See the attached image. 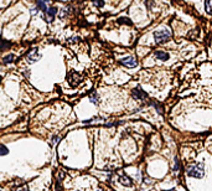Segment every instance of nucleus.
Masks as SVG:
<instances>
[{"mask_svg": "<svg viewBox=\"0 0 212 191\" xmlns=\"http://www.w3.org/2000/svg\"><path fill=\"white\" fill-rule=\"evenodd\" d=\"M36 13H37V9H33V11H31V14H33V15H35Z\"/></svg>", "mask_w": 212, "mask_h": 191, "instance_id": "obj_19", "label": "nucleus"}, {"mask_svg": "<svg viewBox=\"0 0 212 191\" xmlns=\"http://www.w3.org/2000/svg\"><path fill=\"white\" fill-rule=\"evenodd\" d=\"M40 58H41V55L39 53L37 49H34L33 51H30V52L27 53V56H26V60H27L29 63H34V62L39 61Z\"/></svg>", "mask_w": 212, "mask_h": 191, "instance_id": "obj_5", "label": "nucleus"}, {"mask_svg": "<svg viewBox=\"0 0 212 191\" xmlns=\"http://www.w3.org/2000/svg\"><path fill=\"white\" fill-rule=\"evenodd\" d=\"M118 22H119V24H128V25H132V21H130L128 18H120V19L118 20Z\"/></svg>", "mask_w": 212, "mask_h": 191, "instance_id": "obj_16", "label": "nucleus"}, {"mask_svg": "<svg viewBox=\"0 0 212 191\" xmlns=\"http://www.w3.org/2000/svg\"><path fill=\"white\" fill-rule=\"evenodd\" d=\"M15 191H29V187L26 186V185H24V186H19V189L17 190H15Z\"/></svg>", "mask_w": 212, "mask_h": 191, "instance_id": "obj_18", "label": "nucleus"}, {"mask_svg": "<svg viewBox=\"0 0 212 191\" xmlns=\"http://www.w3.org/2000/svg\"><path fill=\"white\" fill-rule=\"evenodd\" d=\"M170 37H171V33L169 30H159V31H155V33H154V39H155L156 44L165 42Z\"/></svg>", "mask_w": 212, "mask_h": 191, "instance_id": "obj_2", "label": "nucleus"}, {"mask_svg": "<svg viewBox=\"0 0 212 191\" xmlns=\"http://www.w3.org/2000/svg\"><path fill=\"white\" fill-rule=\"evenodd\" d=\"M48 4H50V0H37V9L46 13L48 9Z\"/></svg>", "mask_w": 212, "mask_h": 191, "instance_id": "obj_10", "label": "nucleus"}, {"mask_svg": "<svg viewBox=\"0 0 212 191\" xmlns=\"http://www.w3.org/2000/svg\"><path fill=\"white\" fill-rule=\"evenodd\" d=\"M171 191H175V190H171Z\"/></svg>", "mask_w": 212, "mask_h": 191, "instance_id": "obj_22", "label": "nucleus"}, {"mask_svg": "<svg viewBox=\"0 0 212 191\" xmlns=\"http://www.w3.org/2000/svg\"><path fill=\"white\" fill-rule=\"evenodd\" d=\"M132 94H133V97H134L135 99H138V101H144V99H146V97H148V94L141 89V87H137L135 89H133Z\"/></svg>", "mask_w": 212, "mask_h": 191, "instance_id": "obj_6", "label": "nucleus"}, {"mask_svg": "<svg viewBox=\"0 0 212 191\" xmlns=\"http://www.w3.org/2000/svg\"><path fill=\"white\" fill-rule=\"evenodd\" d=\"M205 9H206L207 14L212 15V0H206L205 2Z\"/></svg>", "mask_w": 212, "mask_h": 191, "instance_id": "obj_11", "label": "nucleus"}, {"mask_svg": "<svg viewBox=\"0 0 212 191\" xmlns=\"http://www.w3.org/2000/svg\"><path fill=\"white\" fill-rule=\"evenodd\" d=\"M89 101L92 102V103H94V104H98L99 103V97H98L96 93H93L92 96H89Z\"/></svg>", "mask_w": 212, "mask_h": 191, "instance_id": "obj_13", "label": "nucleus"}, {"mask_svg": "<svg viewBox=\"0 0 212 191\" xmlns=\"http://www.w3.org/2000/svg\"><path fill=\"white\" fill-rule=\"evenodd\" d=\"M0 82H2V76H0Z\"/></svg>", "mask_w": 212, "mask_h": 191, "instance_id": "obj_20", "label": "nucleus"}, {"mask_svg": "<svg viewBox=\"0 0 212 191\" xmlns=\"http://www.w3.org/2000/svg\"><path fill=\"white\" fill-rule=\"evenodd\" d=\"M154 57L160 60V61H168L170 58V55L168 52H164V51H155L154 52Z\"/></svg>", "mask_w": 212, "mask_h": 191, "instance_id": "obj_9", "label": "nucleus"}, {"mask_svg": "<svg viewBox=\"0 0 212 191\" xmlns=\"http://www.w3.org/2000/svg\"><path fill=\"white\" fill-rule=\"evenodd\" d=\"M10 42L9 41H5V40H0V50H6V49H9L10 47Z\"/></svg>", "mask_w": 212, "mask_h": 191, "instance_id": "obj_12", "label": "nucleus"}, {"mask_svg": "<svg viewBox=\"0 0 212 191\" xmlns=\"http://www.w3.org/2000/svg\"><path fill=\"white\" fill-rule=\"evenodd\" d=\"M187 175L195 179H202L205 175V166L202 163H195L187 168Z\"/></svg>", "mask_w": 212, "mask_h": 191, "instance_id": "obj_1", "label": "nucleus"}, {"mask_svg": "<svg viewBox=\"0 0 212 191\" xmlns=\"http://www.w3.org/2000/svg\"><path fill=\"white\" fill-rule=\"evenodd\" d=\"M14 58H15L14 55H8V56H5V57L3 58V62L5 63V65H8V63H10V62L14 61Z\"/></svg>", "mask_w": 212, "mask_h": 191, "instance_id": "obj_14", "label": "nucleus"}, {"mask_svg": "<svg viewBox=\"0 0 212 191\" xmlns=\"http://www.w3.org/2000/svg\"><path fill=\"white\" fill-rule=\"evenodd\" d=\"M98 191H102V190H98Z\"/></svg>", "mask_w": 212, "mask_h": 191, "instance_id": "obj_21", "label": "nucleus"}, {"mask_svg": "<svg viewBox=\"0 0 212 191\" xmlns=\"http://www.w3.org/2000/svg\"><path fill=\"white\" fill-rule=\"evenodd\" d=\"M120 63H122V65H124L125 67L133 68V67H135V66L138 65V61H137L135 57L129 56V57H125V58H123V60H120Z\"/></svg>", "mask_w": 212, "mask_h": 191, "instance_id": "obj_4", "label": "nucleus"}, {"mask_svg": "<svg viewBox=\"0 0 212 191\" xmlns=\"http://www.w3.org/2000/svg\"><path fill=\"white\" fill-rule=\"evenodd\" d=\"M67 81H68V83H70L72 87H76V86L81 82V75L73 71V72L68 73V76H67Z\"/></svg>", "mask_w": 212, "mask_h": 191, "instance_id": "obj_3", "label": "nucleus"}, {"mask_svg": "<svg viewBox=\"0 0 212 191\" xmlns=\"http://www.w3.org/2000/svg\"><path fill=\"white\" fill-rule=\"evenodd\" d=\"M93 2V4L96 5V6H98V8H103L104 6V2L103 0H92Z\"/></svg>", "mask_w": 212, "mask_h": 191, "instance_id": "obj_17", "label": "nucleus"}, {"mask_svg": "<svg viewBox=\"0 0 212 191\" xmlns=\"http://www.w3.org/2000/svg\"><path fill=\"white\" fill-rule=\"evenodd\" d=\"M119 182L122 184L123 186H127V187H132V186H133L132 179H130L129 176H127V175H120V176H119Z\"/></svg>", "mask_w": 212, "mask_h": 191, "instance_id": "obj_8", "label": "nucleus"}, {"mask_svg": "<svg viewBox=\"0 0 212 191\" xmlns=\"http://www.w3.org/2000/svg\"><path fill=\"white\" fill-rule=\"evenodd\" d=\"M57 8H48L47 11H46V16H45V20L47 22H51L53 19H55V15L57 14Z\"/></svg>", "mask_w": 212, "mask_h": 191, "instance_id": "obj_7", "label": "nucleus"}, {"mask_svg": "<svg viewBox=\"0 0 212 191\" xmlns=\"http://www.w3.org/2000/svg\"><path fill=\"white\" fill-rule=\"evenodd\" d=\"M8 153H9V149H8L5 145H2V144H0V155L4 156V155H8Z\"/></svg>", "mask_w": 212, "mask_h": 191, "instance_id": "obj_15", "label": "nucleus"}]
</instances>
